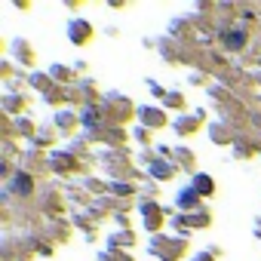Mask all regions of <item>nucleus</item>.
<instances>
[{
  "label": "nucleus",
  "instance_id": "nucleus-1",
  "mask_svg": "<svg viewBox=\"0 0 261 261\" xmlns=\"http://www.w3.org/2000/svg\"><path fill=\"white\" fill-rule=\"evenodd\" d=\"M194 191H200V194H209V191H212V178H209V175H200V178L194 181Z\"/></svg>",
  "mask_w": 261,
  "mask_h": 261
},
{
  "label": "nucleus",
  "instance_id": "nucleus-2",
  "mask_svg": "<svg viewBox=\"0 0 261 261\" xmlns=\"http://www.w3.org/2000/svg\"><path fill=\"white\" fill-rule=\"evenodd\" d=\"M16 185H19V191H31V178H28V175H19Z\"/></svg>",
  "mask_w": 261,
  "mask_h": 261
},
{
  "label": "nucleus",
  "instance_id": "nucleus-3",
  "mask_svg": "<svg viewBox=\"0 0 261 261\" xmlns=\"http://www.w3.org/2000/svg\"><path fill=\"white\" fill-rule=\"evenodd\" d=\"M240 43H243V34H240V31H237V34H230V46H240Z\"/></svg>",
  "mask_w": 261,
  "mask_h": 261
}]
</instances>
